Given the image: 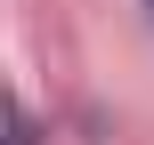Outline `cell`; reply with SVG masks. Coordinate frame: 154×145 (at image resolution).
Segmentation results:
<instances>
[{"instance_id":"2","label":"cell","mask_w":154,"mask_h":145,"mask_svg":"<svg viewBox=\"0 0 154 145\" xmlns=\"http://www.w3.org/2000/svg\"><path fill=\"white\" fill-rule=\"evenodd\" d=\"M146 8H154V0H146Z\"/></svg>"},{"instance_id":"1","label":"cell","mask_w":154,"mask_h":145,"mask_svg":"<svg viewBox=\"0 0 154 145\" xmlns=\"http://www.w3.org/2000/svg\"><path fill=\"white\" fill-rule=\"evenodd\" d=\"M0 145H41V137H32V121H24V105H16V97H0Z\"/></svg>"}]
</instances>
